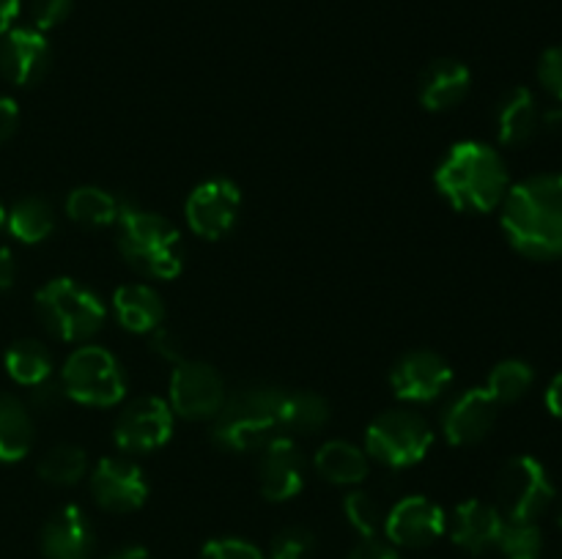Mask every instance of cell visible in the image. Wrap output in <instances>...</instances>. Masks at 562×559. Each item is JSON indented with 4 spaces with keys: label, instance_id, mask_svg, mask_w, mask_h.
<instances>
[{
    "label": "cell",
    "instance_id": "21",
    "mask_svg": "<svg viewBox=\"0 0 562 559\" xmlns=\"http://www.w3.org/2000/svg\"><path fill=\"white\" fill-rule=\"evenodd\" d=\"M113 312L126 332L151 334L165 321V301L151 285L126 283L115 288Z\"/></svg>",
    "mask_w": 562,
    "mask_h": 559
},
{
    "label": "cell",
    "instance_id": "7",
    "mask_svg": "<svg viewBox=\"0 0 562 559\" xmlns=\"http://www.w3.org/2000/svg\"><path fill=\"white\" fill-rule=\"evenodd\" d=\"M434 444L428 420L409 409L382 411L366 431V453L390 469L420 464Z\"/></svg>",
    "mask_w": 562,
    "mask_h": 559
},
{
    "label": "cell",
    "instance_id": "44",
    "mask_svg": "<svg viewBox=\"0 0 562 559\" xmlns=\"http://www.w3.org/2000/svg\"><path fill=\"white\" fill-rule=\"evenodd\" d=\"M20 14V0H0V36L11 31V22Z\"/></svg>",
    "mask_w": 562,
    "mask_h": 559
},
{
    "label": "cell",
    "instance_id": "23",
    "mask_svg": "<svg viewBox=\"0 0 562 559\" xmlns=\"http://www.w3.org/2000/svg\"><path fill=\"white\" fill-rule=\"evenodd\" d=\"M313 466L333 486H360L371 469L366 449L351 442H340V438L322 444L313 455Z\"/></svg>",
    "mask_w": 562,
    "mask_h": 559
},
{
    "label": "cell",
    "instance_id": "25",
    "mask_svg": "<svg viewBox=\"0 0 562 559\" xmlns=\"http://www.w3.org/2000/svg\"><path fill=\"white\" fill-rule=\"evenodd\" d=\"M33 447V420L25 403L9 392H0V460L14 464Z\"/></svg>",
    "mask_w": 562,
    "mask_h": 559
},
{
    "label": "cell",
    "instance_id": "9",
    "mask_svg": "<svg viewBox=\"0 0 562 559\" xmlns=\"http://www.w3.org/2000/svg\"><path fill=\"white\" fill-rule=\"evenodd\" d=\"M225 381L212 365L184 360L170 373V409L184 420H214L225 403Z\"/></svg>",
    "mask_w": 562,
    "mask_h": 559
},
{
    "label": "cell",
    "instance_id": "19",
    "mask_svg": "<svg viewBox=\"0 0 562 559\" xmlns=\"http://www.w3.org/2000/svg\"><path fill=\"white\" fill-rule=\"evenodd\" d=\"M505 524L508 521L503 518V513L494 504L481 502V499L461 502L448 521L453 543L470 554H483L488 548H497Z\"/></svg>",
    "mask_w": 562,
    "mask_h": 559
},
{
    "label": "cell",
    "instance_id": "35",
    "mask_svg": "<svg viewBox=\"0 0 562 559\" xmlns=\"http://www.w3.org/2000/svg\"><path fill=\"white\" fill-rule=\"evenodd\" d=\"M201 559H263L252 543L239 540V537H220V540H209L203 546Z\"/></svg>",
    "mask_w": 562,
    "mask_h": 559
},
{
    "label": "cell",
    "instance_id": "11",
    "mask_svg": "<svg viewBox=\"0 0 562 559\" xmlns=\"http://www.w3.org/2000/svg\"><path fill=\"white\" fill-rule=\"evenodd\" d=\"M173 409L162 398H137L115 420L113 438L121 453H154L173 436Z\"/></svg>",
    "mask_w": 562,
    "mask_h": 559
},
{
    "label": "cell",
    "instance_id": "36",
    "mask_svg": "<svg viewBox=\"0 0 562 559\" xmlns=\"http://www.w3.org/2000/svg\"><path fill=\"white\" fill-rule=\"evenodd\" d=\"M538 82L552 99L562 102V47H549L538 60Z\"/></svg>",
    "mask_w": 562,
    "mask_h": 559
},
{
    "label": "cell",
    "instance_id": "47",
    "mask_svg": "<svg viewBox=\"0 0 562 559\" xmlns=\"http://www.w3.org/2000/svg\"><path fill=\"white\" fill-rule=\"evenodd\" d=\"M558 524H560V529H562V504H560V513H558Z\"/></svg>",
    "mask_w": 562,
    "mask_h": 559
},
{
    "label": "cell",
    "instance_id": "37",
    "mask_svg": "<svg viewBox=\"0 0 562 559\" xmlns=\"http://www.w3.org/2000/svg\"><path fill=\"white\" fill-rule=\"evenodd\" d=\"M151 349L154 354L162 356L165 362H170V365H179V362H184V345H181L179 334L170 332V329H154L151 332Z\"/></svg>",
    "mask_w": 562,
    "mask_h": 559
},
{
    "label": "cell",
    "instance_id": "46",
    "mask_svg": "<svg viewBox=\"0 0 562 559\" xmlns=\"http://www.w3.org/2000/svg\"><path fill=\"white\" fill-rule=\"evenodd\" d=\"M5 225V208H3V203H0V228H3Z\"/></svg>",
    "mask_w": 562,
    "mask_h": 559
},
{
    "label": "cell",
    "instance_id": "45",
    "mask_svg": "<svg viewBox=\"0 0 562 559\" xmlns=\"http://www.w3.org/2000/svg\"><path fill=\"white\" fill-rule=\"evenodd\" d=\"M108 559H151V554H148L143 546H126V548H119L115 554H110Z\"/></svg>",
    "mask_w": 562,
    "mask_h": 559
},
{
    "label": "cell",
    "instance_id": "1",
    "mask_svg": "<svg viewBox=\"0 0 562 559\" xmlns=\"http://www.w3.org/2000/svg\"><path fill=\"white\" fill-rule=\"evenodd\" d=\"M503 230L527 258L562 255V175L543 173L519 181L503 201Z\"/></svg>",
    "mask_w": 562,
    "mask_h": 559
},
{
    "label": "cell",
    "instance_id": "39",
    "mask_svg": "<svg viewBox=\"0 0 562 559\" xmlns=\"http://www.w3.org/2000/svg\"><path fill=\"white\" fill-rule=\"evenodd\" d=\"M349 559H398V554H395L393 546L371 537V540H362L360 546L349 554Z\"/></svg>",
    "mask_w": 562,
    "mask_h": 559
},
{
    "label": "cell",
    "instance_id": "30",
    "mask_svg": "<svg viewBox=\"0 0 562 559\" xmlns=\"http://www.w3.org/2000/svg\"><path fill=\"white\" fill-rule=\"evenodd\" d=\"M532 381H536V373L527 362L521 360H505L499 365H494V370L488 373L486 392L497 400L499 406L516 403V400L525 398L530 392Z\"/></svg>",
    "mask_w": 562,
    "mask_h": 559
},
{
    "label": "cell",
    "instance_id": "38",
    "mask_svg": "<svg viewBox=\"0 0 562 559\" xmlns=\"http://www.w3.org/2000/svg\"><path fill=\"white\" fill-rule=\"evenodd\" d=\"M31 392H33V406H36V409H42V411H49V409H55V406H58V400L64 398V389H60V381L55 384V381H42V384H36V387H31Z\"/></svg>",
    "mask_w": 562,
    "mask_h": 559
},
{
    "label": "cell",
    "instance_id": "10",
    "mask_svg": "<svg viewBox=\"0 0 562 559\" xmlns=\"http://www.w3.org/2000/svg\"><path fill=\"white\" fill-rule=\"evenodd\" d=\"M239 208L241 192L234 181L209 179L190 192L184 203V217L192 233L206 241H217L234 230Z\"/></svg>",
    "mask_w": 562,
    "mask_h": 559
},
{
    "label": "cell",
    "instance_id": "28",
    "mask_svg": "<svg viewBox=\"0 0 562 559\" xmlns=\"http://www.w3.org/2000/svg\"><path fill=\"white\" fill-rule=\"evenodd\" d=\"M329 422V403L316 392H289L280 403V431L316 433Z\"/></svg>",
    "mask_w": 562,
    "mask_h": 559
},
{
    "label": "cell",
    "instance_id": "43",
    "mask_svg": "<svg viewBox=\"0 0 562 559\" xmlns=\"http://www.w3.org/2000/svg\"><path fill=\"white\" fill-rule=\"evenodd\" d=\"M541 126L549 132V135L562 137V102L554 104V107H549L547 113L541 115Z\"/></svg>",
    "mask_w": 562,
    "mask_h": 559
},
{
    "label": "cell",
    "instance_id": "20",
    "mask_svg": "<svg viewBox=\"0 0 562 559\" xmlns=\"http://www.w3.org/2000/svg\"><path fill=\"white\" fill-rule=\"evenodd\" d=\"M472 75L461 60L456 58H439L434 64L426 66L420 77V85H417V96L420 104L431 113H445V110H453L456 104L464 102V96L470 93Z\"/></svg>",
    "mask_w": 562,
    "mask_h": 559
},
{
    "label": "cell",
    "instance_id": "40",
    "mask_svg": "<svg viewBox=\"0 0 562 559\" xmlns=\"http://www.w3.org/2000/svg\"><path fill=\"white\" fill-rule=\"evenodd\" d=\"M20 124V107L11 96H0V142L9 140Z\"/></svg>",
    "mask_w": 562,
    "mask_h": 559
},
{
    "label": "cell",
    "instance_id": "26",
    "mask_svg": "<svg viewBox=\"0 0 562 559\" xmlns=\"http://www.w3.org/2000/svg\"><path fill=\"white\" fill-rule=\"evenodd\" d=\"M5 228L22 244H38L55 230V208L44 197H22L5 212Z\"/></svg>",
    "mask_w": 562,
    "mask_h": 559
},
{
    "label": "cell",
    "instance_id": "16",
    "mask_svg": "<svg viewBox=\"0 0 562 559\" xmlns=\"http://www.w3.org/2000/svg\"><path fill=\"white\" fill-rule=\"evenodd\" d=\"M49 69V42L36 27H11L0 36V75L14 85H36Z\"/></svg>",
    "mask_w": 562,
    "mask_h": 559
},
{
    "label": "cell",
    "instance_id": "48",
    "mask_svg": "<svg viewBox=\"0 0 562 559\" xmlns=\"http://www.w3.org/2000/svg\"><path fill=\"white\" fill-rule=\"evenodd\" d=\"M560 559H562V554H560Z\"/></svg>",
    "mask_w": 562,
    "mask_h": 559
},
{
    "label": "cell",
    "instance_id": "34",
    "mask_svg": "<svg viewBox=\"0 0 562 559\" xmlns=\"http://www.w3.org/2000/svg\"><path fill=\"white\" fill-rule=\"evenodd\" d=\"M75 0H31V27L36 31H53L71 14Z\"/></svg>",
    "mask_w": 562,
    "mask_h": 559
},
{
    "label": "cell",
    "instance_id": "41",
    "mask_svg": "<svg viewBox=\"0 0 562 559\" xmlns=\"http://www.w3.org/2000/svg\"><path fill=\"white\" fill-rule=\"evenodd\" d=\"M16 280V261L9 247H0V290H9Z\"/></svg>",
    "mask_w": 562,
    "mask_h": 559
},
{
    "label": "cell",
    "instance_id": "32",
    "mask_svg": "<svg viewBox=\"0 0 562 559\" xmlns=\"http://www.w3.org/2000/svg\"><path fill=\"white\" fill-rule=\"evenodd\" d=\"M497 548L503 559H541L543 535L536 524H505Z\"/></svg>",
    "mask_w": 562,
    "mask_h": 559
},
{
    "label": "cell",
    "instance_id": "13",
    "mask_svg": "<svg viewBox=\"0 0 562 559\" xmlns=\"http://www.w3.org/2000/svg\"><path fill=\"white\" fill-rule=\"evenodd\" d=\"M91 493L110 513H132L148 499V480L135 460L102 458L91 471Z\"/></svg>",
    "mask_w": 562,
    "mask_h": 559
},
{
    "label": "cell",
    "instance_id": "29",
    "mask_svg": "<svg viewBox=\"0 0 562 559\" xmlns=\"http://www.w3.org/2000/svg\"><path fill=\"white\" fill-rule=\"evenodd\" d=\"M36 471L49 486H77L88 471V455L77 444H55L42 455Z\"/></svg>",
    "mask_w": 562,
    "mask_h": 559
},
{
    "label": "cell",
    "instance_id": "6",
    "mask_svg": "<svg viewBox=\"0 0 562 559\" xmlns=\"http://www.w3.org/2000/svg\"><path fill=\"white\" fill-rule=\"evenodd\" d=\"M60 389L82 406H115L126 395V376L119 360L102 345H80L71 351L60 370Z\"/></svg>",
    "mask_w": 562,
    "mask_h": 559
},
{
    "label": "cell",
    "instance_id": "8",
    "mask_svg": "<svg viewBox=\"0 0 562 559\" xmlns=\"http://www.w3.org/2000/svg\"><path fill=\"white\" fill-rule=\"evenodd\" d=\"M554 499L549 471L532 455H516L499 469L497 510L508 524H536Z\"/></svg>",
    "mask_w": 562,
    "mask_h": 559
},
{
    "label": "cell",
    "instance_id": "2",
    "mask_svg": "<svg viewBox=\"0 0 562 559\" xmlns=\"http://www.w3.org/2000/svg\"><path fill=\"white\" fill-rule=\"evenodd\" d=\"M437 190L459 212L486 214L503 206L510 190L508 164L497 148L477 140L456 142L439 162Z\"/></svg>",
    "mask_w": 562,
    "mask_h": 559
},
{
    "label": "cell",
    "instance_id": "33",
    "mask_svg": "<svg viewBox=\"0 0 562 559\" xmlns=\"http://www.w3.org/2000/svg\"><path fill=\"white\" fill-rule=\"evenodd\" d=\"M316 537L305 526H289V529L278 532L269 548V559H307L311 557Z\"/></svg>",
    "mask_w": 562,
    "mask_h": 559
},
{
    "label": "cell",
    "instance_id": "4",
    "mask_svg": "<svg viewBox=\"0 0 562 559\" xmlns=\"http://www.w3.org/2000/svg\"><path fill=\"white\" fill-rule=\"evenodd\" d=\"M285 389L247 387L225 398L212 425V438L223 449L250 453L280 436V403Z\"/></svg>",
    "mask_w": 562,
    "mask_h": 559
},
{
    "label": "cell",
    "instance_id": "27",
    "mask_svg": "<svg viewBox=\"0 0 562 559\" xmlns=\"http://www.w3.org/2000/svg\"><path fill=\"white\" fill-rule=\"evenodd\" d=\"M3 362L11 381L22 384V387H36V384L53 378V354L47 351V345L33 338H22L11 343Z\"/></svg>",
    "mask_w": 562,
    "mask_h": 559
},
{
    "label": "cell",
    "instance_id": "14",
    "mask_svg": "<svg viewBox=\"0 0 562 559\" xmlns=\"http://www.w3.org/2000/svg\"><path fill=\"white\" fill-rule=\"evenodd\" d=\"M448 532V515L426 497H406L384 515V535L404 548H426Z\"/></svg>",
    "mask_w": 562,
    "mask_h": 559
},
{
    "label": "cell",
    "instance_id": "12",
    "mask_svg": "<svg viewBox=\"0 0 562 559\" xmlns=\"http://www.w3.org/2000/svg\"><path fill=\"white\" fill-rule=\"evenodd\" d=\"M453 381V367L448 365L442 354L434 351H409L395 362L390 373L395 398L406 403H431Z\"/></svg>",
    "mask_w": 562,
    "mask_h": 559
},
{
    "label": "cell",
    "instance_id": "22",
    "mask_svg": "<svg viewBox=\"0 0 562 559\" xmlns=\"http://www.w3.org/2000/svg\"><path fill=\"white\" fill-rule=\"evenodd\" d=\"M541 129V110L530 88H510L497 104V137L503 146H525Z\"/></svg>",
    "mask_w": 562,
    "mask_h": 559
},
{
    "label": "cell",
    "instance_id": "31",
    "mask_svg": "<svg viewBox=\"0 0 562 559\" xmlns=\"http://www.w3.org/2000/svg\"><path fill=\"white\" fill-rule=\"evenodd\" d=\"M344 513L349 524L357 529V535H362L366 540H371V537H376L384 529L382 504L368 491H351L344 499Z\"/></svg>",
    "mask_w": 562,
    "mask_h": 559
},
{
    "label": "cell",
    "instance_id": "3",
    "mask_svg": "<svg viewBox=\"0 0 562 559\" xmlns=\"http://www.w3.org/2000/svg\"><path fill=\"white\" fill-rule=\"evenodd\" d=\"M115 228H119L121 255L146 277L173 280L184 269L181 233L162 214L143 212L126 201Z\"/></svg>",
    "mask_w": 562,
    "mask_h": 559
},
{
    "label": "cell",
    "instance_id": "42",
    "mask_svg": "<svg viewBox=\"0 0 562 559\" xmlns=\"http://www.w3.org/2000/svg\"><path fill=\"white\" fill-rule=\"evenodd\" d=\"M547 409L552 411L554 417H560V420H562V373H558V376L552 378V384H549Z\"/></svg>",
    "mask_w": 562,
    "mask_h": 559
},
{
    "label": "cell",
    "instance_id": "18",
    "mask_svg": "<svg viewBox=\"0 0 562 559\" xmlns=\"http://www.w3.org/2000/svg\"><path fill=\"white\" fill-rule=\"evenodd\" d=\"M42 551L47 559H91L93 526L77 504H64L42 529Z\"/></svg>",
    "mask_w": 562,
    "mask_h": 559
},
{
    "label": "cell",
    "instance_id": "5",
    "mask_svg": "<svg viewBox=\"0 0 562 559\" xmlns=\"http://www.w3.org/2000/svg\"><path fill=\"white\" fill-rule=\"evenodd\" d=\"M36 312L49 334L66 343H82L102 329L104 301L71 277H55L36 290Z\"/></svg>",
    "mask_w": 562,
    "mask_h": 559
},
{
    "label": "cell",
    "instance_id": "17",
    "mask_svg": "<svg viewBox=\"0 0 562 559\" xmlns=\"http://www.w3.org/2000/svg\"><path fill=\"white\" fill-rule=\"evenodd\" d=\"M258 480L269 502H289L305 488V458L294 438L274 436L272 442L263 444Z\"/></svg>",
    "mask_w": 562,
    "mask_h": 559
},
{
    "label": "cell",
    "instance_id": "15",
    "mask_svg": "<svg viewBox=\"0 0 562 559\" xmlns=\"http://www.w3.org/2000/svg\"><path fill=\"white\" fill-rule=\"evenodd\" d=\"M497 414L499 403L486 392V387L464 389L445 409L442 433L456 447H470V444L483 442L492 433Z\"/></svg>",
    "mask_w": 562,
    "mask_h": 559
},
{
    "label": "cell",
    "instance_id": "24",
    "mask_svg": "<svg viewBox=\"0 0 562 559\" xmlns=\"http://www.w3.org/2000/svg\"><path fill=\"white\" fill-rule=\"evenodd\" d=\"M124 197L99 190V186H77V190H71L69 195H66L64 203L69 219H75L77 225H86V228L115 225L121 212H124Z\"/></svg>",
    "mask_w": 562,
    "mask_h": 559
}]
</instances>
